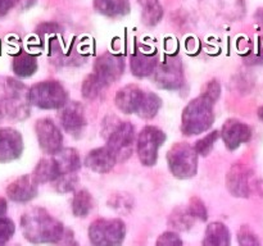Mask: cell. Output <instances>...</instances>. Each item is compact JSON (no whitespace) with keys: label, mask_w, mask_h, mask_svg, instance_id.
<instances>
[{"label":"cell","mask_w":263,"mask_h":246,"mask_svg":"<svg viewBox=\"0 0 263 246\" xmlns=\"http://www.w3.org/2000/svg\"><path fill=\"white\" fill-rule=\"evenodd\" d=\"M194 219L195 218L193 217V214L190 213L189 208H187V209H176L172 213L171 218H170V223H171L172 227L176 228V230L186 231L192 227Z\"/></svg>","instance_id":"cell-28"},{"label":"cell","mask_w":263,"mask_h":246,"mask_svg":"<svg viewBox=\"0 0 263 246\" xmlns=\"http://www.w3.org/2000/svg\"><path fill=\"white\" fill-rule=\"evenodd\" d=\"M22 233L32 243H57L64 237L63 224L45 209L33 208L21 218Z\"/></svg>","instance_id":"cell-1"},{"label":"cell","mask_w":263,"mask_h":246,"mask_svg":"<svg viewBox=\"0 0 263 246\" xmlns=\"http://www.w3.org/2000/svg\"><path fill=\"white\" fill-rule=\"evenodd\" d=\"M202 246H231L230 231L223 223H211L207 227Z\"/></svg>","instance_id":"cell-19"},{"label":"cell","mask_w":263,"mask_h":246,"mask_svg":"<svg viewBox=\"0 0 263 246\" xmlns=\"http://www.w3.org/2000/svg\"><path fill=\"white\" fill-rule=\"evenodd\" d=\"M213 104H215V100L203 92L197 99L192 100L182 112V133L186 136H193L207 131L215 120Z\"/></svg>","instance_id":"cell-3"},{"label":"cell","mask_w":263,"mask_h":246,"mask_svg":"<svg viewBox=\"0 0 263 246\" xmlns=\"http://www.w3.org/2000/svg\"><path fill=\"white\" fill-rule=\"evenodd\" d=\"M238 240H239V243H240V246H261L257 236L247 227H243L240 231H239Z\"/></svg>","instance_id":"cell-34"},{"label":"cell","mask_w":263,"mask_h":246,"mask_svg":"<svg viewBox=\"0 0 263 246\" xmlns=\"http://www.w3.org/2000/svg\"><path fill=\"white\" fill-rule=\"evenodd\" d=\"M92 209L91 195L86 190H80L73 195L72 199V212L76 217L85 218L87 217Z\"/></svg>","instance_id":"cell-26"},{"label":"cell","mask_w":263,"mask_h":246,"mask_svg":"<svg viewBox=\"0 0 263 246\" xmlns=\"http://www.w3.org/2000/svg\"><path fill=\"white\" fill-rule=\"evenodd\" d=\"M135 130L130 122H118L108 135L107 148L112 151L117 161H125L133 154Z\"/></svg>","instance_id":"cell-7"},{"label":"cell","mask_w":263,"mask_h":246,"mask_svg":"<svg viewBox=\"0 0 263 246\" xmlns=\"http://www.w3.org/2000/svg\"><path fill=\"white\" fill-rule=\"evenodd\" d=\"M157 56L153 54L144 53V51H136L131 56V71L136 77H146L154 73L157 68Z\"/></svg>","instance_id":"cell-21"},{"label":"cell","mask_w":263,"mask_h":246,"mask_svg":"<svg viewBox=\"0 0 263 246\" xmlns=\"http://www.w3.org/2000/svg\"><path fill=\"white\" fill-rule=\"evenodd\" d=\"M7 195L13 201H30L37 195V181L33 178V176L20 177L8 186Z\"/></svg>","instance_id":"cell-17"},{"label":"cell","mask_w":263,"mask_h":246,"mask_svg":"<svg viewBox=\"0 0 263 246\" xmlns=\"http://www.w3.org/2000/svg\"><path fill=\"white\" fill-rule=\"evenodd\" d=\"M154 82L161 89L177 90L184 85V68L177 58H170L154 71Z\"/></svg>","instance_id":"cell-10"},{"label":"cell","mask_w":263,"mask_h":246,"mask_svg":"<svg viewBox=\"0 0 263 246\" xmlns=\"http://www.w3.org/2000/svg\"><path fill=\"white\" fill-rule=\"evenodd\" d=\"M117 163L112 151L104 146L90 151L85 158V166L97 173H107Z\"/></svg>","instance_id":"cell-18"},{"label":"cell","mask_w":263,"mask_h":246,"mask_svg":"<svg viewBox=\"0 0 263 246\" xmlns=\"http://www.w3.org/2000/svg\"><path fill=\"white\" fill-rule=\"evenodd\" d=\"M125 235V223L121 219H97L89 227L92 246H121Z\"/></svg>","instance_id":"cell-6"},{"label":"cell","mask_w":263,"mask_h":246,"mask_svg":"<svg viewBox=\"0 0 263 246\" xmlns=\"http://www.w3.org/2000/svg\"><path fill=\"white\" fill-rule=\"evenodd\" d=\"M258 117L261 118V120L263 122V105L258 109Z\"/></svg>","instance_id":"cell-41"},{"label":"cell","mask_w":263,"mask_h":246,"mask_svg":"<svg viewBox=\"0 0 263 246\" xmlns=\"http://www.w3.org/2000/svg\"><path fill=\"white\" fill-rule=\"evenodd\" d=\"M77 184V176L76 173L63 174L55 181V189L58 192L66 194V192L73 191Z\"/></svg>","instance_id":"cell-31"},{"label":"cell","mask_w":263,"mask_h":246,"mask_svg":"<svg viewBox=\"0 0 263 246\" xmlns=\"http://www.w3.org/2000/svg\"><path fill=\"white\" fill-rule=\"evenodd\" d=\"M258 18H259V22L263 23V9L258 12Z\"/></svg>","instance_id":"cell-42"},{"label":"cell","mask_w":263,"mask_h":246,"mask_svg":"<svg viewBox=\"0 0 263 246\" xmlns=\"http://www.w3.org/2000/svg\"><path fill=\"white\" fill-rule=\"evenodd\" d=\"M14 4V0H0V17L7 14Z\"/></svg>","instance_id":"cell-38"},{"label":"cell","mask_w":263,"mask_h":246,"mask_svg":"<svg viewBox=\"0 0 263 246\" xmlns=\"http://www.w3.org/2000/svg\"><path fill=\"white\" fill-rule=\"evenodd\" d=\"M37 69L36 59L31 54L21 53L13 60V71L20 77H30Z\"/></svg>","instance_id":"cell-25"},{"label":"cell","mask_w":263,"mask_h":246,"mask_svg":"<svg viewBox=\"0 0 263 246\" xmlns=\"http://www.w3.org/2000/svg\"><path fill=\"white\" fill-rule=\"evenodd\" d=\"M35 2H36V0H18V3H20V4L22 5L23 8L30 7V5H32Z\"/></svg>","instance_id":"cell-40"},{"label":"cell","mask_w":263,"mask_h":246,"mask_svg":"<svg viewBox=\"0 0 263 246\" xmlns=\"http://www.w3.org/2000/svg\"><path fill=\"white\" fill-rule=\"evenodd\" d=\"M144 96H145V91H143L140 87H138L136 85H127L118 90L115 101L121 112L126 113V114H131V113L138 114L141 104H143Z\"/></svg>","instance_id":"cell-14"},{"label":"cell","mask_w":263,"mask_h":246,"mask_svg":"<svg viewBox=\"0 0 263 246\" xmlns=\"http://www.w3.org/2000/svg\"><path fill=\"white\" fill-rule=\"evenodd\" d=\"M157 246H184L180 236L175 232H164L157 240Z\"/></svg>","instance_id":"cell-35"},{"label":"cell","mask_w":263,"mask_h":246,"mask_svg":"<svg viewBox=\"0 0 263 246\" xmlns=\"http://www.w3.org/2000/svg\"><path fill=\"white\" fill-rule=\"evenodd\" d=\"M252 137V130L248 125L238 119H229L222 126V138L229 150H235L241 144L248 142Z\"/></svg>","instance_id":"cell-15"},{"label":"cell","mask_w":263,"mask_h":246,"mask_svg":"<svg viewBox=\"0 0 263 246\" xmlns=\"http://www.w3.org/2000/svg\"><path fill=\"white\" fill-rule=\"evenodd\" d=\"M218 136H220L218 135V131H213V132L208 133L205 137L197 141V144H195L194 146L195 151H197L199 155H208V154L211 153V150L213 149V146H215V142L217 141Z\"/></svg>","instance_id":"cell-30"},{"label":"cell","mask_w":263,"mask_h":246,"mask_svg":"<svg viewBox=\"0 0 263 246\" xmlns=\"http://www.w3.org/2000/svg\"><path fill=\"white\" fill-rule=\"evenodd\" d=\"M23 150L22 136L13 128H0V161L7 163L20 158Z\"/></svg>","instance_id":"cell-13"},{"label":"cell","mask_w":263,"mask_h":246,"mask_svg":"<svg viewBox=\"0 0 263 246\" xmlns=\"http://www.w3.org/2000/svg\"><path fill=\"white\" fill-rule=\"evenodd\" d=\"M5 213H7V201L0 197V218H4Z\"/></svg>","instance_id":"cell-39"},{"label":"cell","mask_w":263,"mask_h":246,"mask_svg":"<svg viewBox=\"0 0 263 246\" xmlns=\"http://www.w3.org/2000/svg\"><path fill=\"white\" fill-rule=\"evenodd\" d=\"M167 163L171 173L180 179L192 178L197 174L198 153L186 142H177L167 153Z\"/></svg>","instance_id":"cell-4"},{"label":"cell","mask_w":263,"mask_h":246,"mask_svg":"<svg viewBox=\"0 0 263 246\" xmlns=\"http://www.w3.org/2000/svg\"><path fill=\"white\" fill-rule=\"evenodd\" d=\"M28 100L40 109H58L67 104V92L58 81H44L28 90Z\"/></svg>","instance_id":"cell-5"},{"label":"cell","mask_w":263,"mask_h":246,"mask_svg":"<svg viewBox=\"0 0 263 246\" xmlns=\"http://www.w3.org/2000/svg\"><path fill=\"white\" fill-rule=\"evenodd\" d=\"M141 7V17L145 25L156 26L163 17V8L159 0H139Z\"/></svg>","instance_id":"cell-24"},{"label":"cell","mask_w":263,"mask_h":246,"mask_svg":"<svg viewBox=\"0 0 263 246\" xmlns=\"http://www.w3.org/2000/svg\"><path fill=\"white\" fill-rule=\"evenodd\" d=\"M166 135L159 128L146 126L138 136V154L144 166H154L158 158V150L163 145Z\"/></svg>","instance_id":"cell-8"},{"label":"cell","mask_w":263,"mask_h":246,"mask_svg":"<svg viewBox=\"0 0 263 246\" xmlns=\"http://www.w3.org/2000/svg\"><path fill=\"white\" fill-rule=\"evenodd\" d=\"M33 178L37 183H45V182H54L61 177V169L55 158H44L41 159L35 167L33 171Z\"/></svg>","instance_id":"cell-20"},{"label":"cell","mask_w":263,"mask_h":246,"mask_svg":"<svg viewBox=\"0 0 263 246\" xmlns=\"http://www.w3.org/2000/svg\"><path fill=\"white\" fill-rule=\"evenodd\" d=\"M59 119H61V125L64 131L73 137H80L86 126L84 108L77 101L67 102L59 114Z\"/></svg>","instance_id":"cell-12"},{"label":"cell","mask_w":263,"mask_h":246,"mask_svg":"<svg viewBox=\"0 0 263 246\" xmlns=\"http://www.w3.org/2000/svg\"><path fill=\"white\" fill-rule=\"evenodd\" d=\"M110 204H112L110 207L120 210V212H128V210L133 208V201H131L130 197L125 194H120L113 196L112 202H110Z\"/></svg>","instance_id":"cell-36"},{"label":"cell","mask_w":263,"mask_h":246,"mask_svg":"<svg viewBox=\"0 0 263 246\" xmlns=\"http://www.w3.org/2000/svg\"><path fill=\"white\" fill-rule=\"evenodd\" d=\"M162 107V100L159 99L158 95L153 94V92L145 91V96H144L143 104H141L140 110H139L138 115L141 118H149L156 117V114L158 113V110Z\"/></svg>","instance_id":"cell-27"},{"label":"cell","mask_w":263,"mask_h":246,"mask_svg":"<svg viewBox=\"0 0 263 246\" xmlns=\"http://www.w3.org/2000/svg\"><path fill=\"white\" fill-rule=\"evenodd\" d=\"M36 135L37 141L43 151L50 155H55L62 150L63 136L58 126L49 118H43L36 122Z\"/></svg>","instance_id":"cell-11"},{"label":"cell","mask_w":263,"mask_h":246,"mask_svg":"<svg viewBox=\"0 0 263 246\" xmlns=\"http://www.w3.org/2000/svg\"><path fill=\"white\" fill-rule=\"evenodd\" d=\"M125 71L123 58L112 53H105L97 59L94 64V76L105 87L117 81Z\"/></svg>","instance_id":"cell-9"},{"label":"cell","mask_w":263,"mask_h":246,"mask_svg":"<svg viewBox=\"0 0 263 246\" xmlns=\"http://www.w3.org/2000/svg\"><path fill=\"white\" fill-rule=\"evenodd\" d=\"M249 178H251V171L246 166L240 163H236L231 167L228 173V187L234 196L247 197L251 192V184H249Z\"/></svg>","instance_id":"cell-16"},{"label":"cell","mask_w":263,"mask_h":246,"mask_svg":"<svg viewBox=\"0 0 263 246\" xmlns=\"http://www.w3.org/2000/svg\"><path fill=\"white\" fill-rule=\"evenodd\" d=\"M54 158H55L59 169H61V176L68 173H76L80 167H81V159H80L79 153L72 148L62 149L59 153L54 155Z\"/></svg>","instance_id":"cell-22"},{"label":"cell","mask_w":263,"mask_h":246,"mask_svg":"<svg viewBox=\"0 0 263 246\" xmlns=\"http://www.w3.org/2000/svg\"><path fill=\"white\" fill-rule=\"evenodd\" d=\"M189 210L193 214V217L198 218L200 220L207 219V209L204 207V202L199 199V197H193L190 200Z\"/></svg>","instance_id":"cell-33"},{"label":"cell","mask_w":263,"mask_h":246,"mask_svg":"<svg viewBox=\"0 0 263 246\" xmlns=\"http://www.w3.org/2000/svg\"><path fill=\"white\" fill-rule=\"evenodd\" d=\"M14 223L8 218H0V246L7 245L8 241L14 235Z\"/></svg>","instance_id":"cell-32"},{"label":"cell","mask_w":263,"mask_h":246,"mask_svg":"<svg viewBox=\"0 0 263 246\" xmlns=\"http://www.w3.org/2000/svg\"><path fill=\"white\" fill-rule=\"evenodd\" d=\"M104 89H107V87L91 73L85 78L84 84H82V95L86 99H95Z\"/></svg>","instance_id":"cell-29"},{"label":"cell","mask_w":263,"mask_h":246,"mask_svg":"<svg viewBox=\"0 0 263 246\" xmlns=\"http://www.w3.org/2000/svg\"><path fill=\"white\" fill-rule=\"evenodd\" d=\"M220 92H221V87H220V85H218L217 81L208 82V84L205 85L204 89H203V94H205L207 96H210L211 99H213L215 101L218 99V96H220Z\"/></svg>","instance_id":"cell-37"},{"label":"cell","mask_w":263,"mask_h":246,"mask_svg":"<svg viewBox=\"0 0 263 246\" xmlns=\"http://www.w3.org/2000/svg\"><path fill=\"white\" fill-rule=\"evenodd\" d=\"M94 8L108 17L127 14L130 10L128 0H94Z\"/></svg>","instance_id":"cell-23"},{"label":"cell","mask_w":263,"mask_h":246,"mask_svg":"<svg viewBox=\"0 0 263 246\" xmlns=\"http://www.w3.org/2000/svg\"><path fill=\"white\" fill-rule=\"evenodd\" d=\"M28 91L23 84L10 77H0V115L23 119L30 114Z\"/></svg>","instance_id":"cell-2"}]
</instances>
